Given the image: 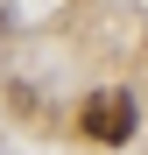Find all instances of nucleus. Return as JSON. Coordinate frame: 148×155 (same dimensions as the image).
Segmentation results:
<instances>
[{"instance_id": "f257e3e1", "label": "nucleus", "mask_w": 148, "mask_h": 155, "mask_svg": "<svg viewBox=\"0 0 148 155\" xmlns=\"http://www.w3.org/2000/svg\"><path fill=\"white\" fill-rule=\"evenodd\" d=\"M85 134L106 141V148L134 141V99H127V92H92V99H85Z\"/></svg>"}]
</instances>
